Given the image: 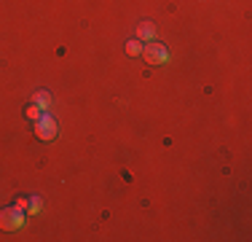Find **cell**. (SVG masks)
I'll use <instances>...</instances> for the list:
<instances>
[{
  "instance_id": "obj_1",
  "label": "cell",
  "mask_w": 252,
  "mask_h": 242,
  "mask_svg": "<svg viewBox=\"0 0 252 242\" xmlns=\"http://www.w3.org/2000/svg\"><path fill=\"white\" fill-rule=\"evenodd\" d=\"M25 215H27V210H22L19 204L3 207L0 210V229H3V232H19V229L25 226Z\"/></svg>"
},
{
  "instance_id": "obj_2",
  "label": "cell",
  "mask_w": 252,
  "mask_h": 242,
  "mask_svg": "<svg viewBox=\"0 0 252 242\" xmlns=\"http://www.w3.org/2000/svg\"><path fill=\"white\" fill-rule=\"evenodd\" d=\"M140 57H145V62L148 65H166V59H169V51H166V46H161V43H145L142 46V54Z\"/></svg>"
},
{
  "instance_id": "obj_3",
  "label": "cell",
  "mask_w": 252,
  "mask_h": 242,
  "mask_svg": "<svg viewBox=\"0 0 252 242\" xmlns=\"http://www.w3.org/2000/svg\"><path fill=\"white\" fill-rule=\"evenodd\" d=\"M35 135H38V140H54L57 137V121L49 113H43V116L35 121Z\"/></svg>"
},
{
  "instance_id": "obj_4",
  "label": "cell",
  "mask_w": 252,
  "mask_h": 242,
  "mask_svg": "<svg viewBox=\"0 0 252 242\" xmlns=\"http://www.w3.org/2000/svg\"><path fill=\"white\" fill-rule=\"evenodd\" d=\"M153 38H156V27L151 22H142L140 27H137V40H148V43H151Z\"/></svg>"
},
{
  "instance_id": "obj_5",
  "label": "cell",
  "mask_w": 252,
  "mask_h": 242,
  "mask_svg": "<svg viewBox=\"0 0 252 242\" xmlns=\"http://www.w3.org/2000/svg\"><path fill=\"white\" fill-rule=\"evenodd\" d=\"M32 102H35L38 108H43V111H49V105H51V94L46 92V89H40V92H35Z\"/></svg>"
},
{
  "instance_id": "obj_6",
  "label": "cell",
  "mask_w": 252,
  "mask_h": 242,
  "mask_svg": "<svg viewBox=\"0 0 252 242\" xmlns=\"http://www.w3.org/2000/svg\"><path fill=\"white\" fill-rule=\"evenodd\" d=\"M126 54H129V57H140L142 54V40H129V43H126Z\"/></svg>"
},
{
  "instance_id": "obj_7",
  "label": "cell",
  "mask_w": 252,
  "mask_h": 242,
  "mask_svg": "<svg viewBox=\"0 0 252 242\" xmlns=\"http://www.w3.org/2000/svg\"><path fill=\"white\" fill-rule=\"evenodd\" d=\"M25 113H27V119H30V121H38L46 111H43V108H38V105L32 102V105H27V111H25Z\"/></svg>"
},
{
  "instance_id": "obj_8",
  "label": "cell",
  "mask_w": 252,
  "mask_h": 242,
  "mask_svg": "<svg viewBox=\"0 0 252 242\" xmlns=\"http://www.w3.org/2000/svg\"><path fill=\"white\" fill-rule=\"evenodd\" d=\"M27 210H30V213H38V210H40V197H32V199H30Z\"/></svg>"
}]
</instances>
